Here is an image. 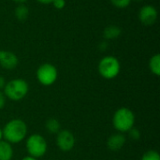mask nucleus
I'll return each mask as SVG.
<instances>
[{"instance_id":"nucleus-27","label":"nucleus","mask_w":160,"mask_h":160,"mask_svg":"<svg viewBox=\"0 0 160 160\" xmlns=\"http://www.w3.org/2000/svg\"><path fill=\"white\" fill-rule=\"evenodd\" d=\"M132 1H136V2H142V0H132Z\"/></svg>"},{"instance_id":"nucleus-5","label":"nucleus","mask_w":160,"mask_h":160,"mask_svg":"<svg viewBox=\"0 0 160 160\" xmlns=\"http://www.w3.org/2000/svg\"><path fill=\"white\" fill-rule=\"evenodd\" d=\"M25 147L29 156L38 158L46 154L48 144L43 136L39 134H32L27 138L25 142Z\"/></svg>"},{"instance_id":"nucleus-1","label":"nucleus","mask_w":160,"mask_h":160,"mask_svg":"<svg viewBox=\"0 0 160 160\" xmlns=\"http://www.w3.org/2000/svg\"><path fill=\"white\" fill-rule=\"evenodd\" d=\"M3 138L6 142L11 143H19L22 142L27 135V126L22 119H12L8 121L4 128Z\"/></svg>"},{"instance_id":"nucleus-19","label":"nucleus","mask_w":160,"mask_h":160,"mask_svg":"<svg viewBox=\"0 0 160 160\" xmlns=\"http://www.w3.org/2000/svg\"><path fill=\"white\" fill-rule=\"evenodd\" d=\"M52 4L56 9H63L66 7L67 3H66V0H53Z\"/></svg>"},{"instance_id":"nucleus-14","label":"nucleus","mask_w":160,"mask_h":160,"mask_svg":"<svg viewBox=\"0 0 160 160\" xmlns=\"http://www.w3.org/2000/svg\"><path fill=\"white\" fill-rule=\"evenodd\" d=\"M149 68L150 71L156 75L159 76L160 75V55L159 53H156L153 55L150 60H149Z\"/></svg>"},{"instance_id":"nucleus-6","label":"nucleus","mask_w":160,"mask_h":160,"mask_svg":"<svg viewBox=\"0 0 160 160\" xmlns=\"http://www.w3.org/2000/svg\"><path fill=\"white\" fill-rule=\"evenodd\" d=\"M36 76L40 84L44 86H50L56 82L58 71L54 65L51 63H44L38 68Z\"/></svg>"},{"instance_id":"nucleus-18","label":"nucleus","mask_w":160,"mask_h":160,"mask_svg":"<svg viewBox=\"0 0 160 160\" xmlns=\"http://www.w3.org/2000/svg\"><path fill=\"white\" fill-rule=\"evenodd\" d=\"M128 135H129V137H130L132 140H134V141H138V140H140V138H141V132H140V130L137 129V128H132L128 131Z\"/></svg>"},{"instance_id":"nucleus-22","label":"nucleus","mask_w":160,"mask_h":160,"mask_svg":"<svg viewBox=\"0 0 160 160\" xmlns=\"http://www.w3.org/2000/svg\"><path fill=\"white\" fill-rule=\"evenodd\" d=\"M38 3L43 4V5H50L53 2V0H37Z\"/></svg>"},{"instance_id":"nucleus-4","label":"nucleus","mask_w":160,"mask_h":160,"mask_svg":"<svg viewBox=\"0 0 160 160\" xmlns=\"http://www.w3.org/2000/svg\"><path fill=\"white\" fill-rule=\"evenodd\" d=\"M99 75L106 80H112L116 78L121 70L119 60L113 55H106L100 59L98 66Z\"/></svg>"},{"instance_id":"nucleus-2","label":"nucleus","mask_w":160,"mask_h":160,"mask_svg":"<svg viewBox=\"0 0 160 160\" xmlns=\"http://www.w3.org/2000/svg\"><path fill=\"white\" fill-rule=\"evenodd\" d=\"M135 124V115L133 112L126 107L119 108L113 114L112 126L119 133L128 132Z\"/></svg>"},{"instance_id":"nucleus-3","label":"nucleus","mask_w":160,"mask_h":160,"mask_svg":"<svg viewBox=\"0 0 160 160\" xmlns=\"http://www.w3.org/2000/svg\"><path fill=\"white\" fill-rule=\"evenodd\" d=\"M29 91V85L23 79L17 78L6 82L4 87V95L12 101H20L25 98Z\"/></svg>"},{"instance_id":"nucleus-17","label":"nucleus","mask_w":160,"mask_h":160,"mask_svg":"<svg viewBox=\"0 0 160 160\" xmlns=\"http://www.w3.org/2000/svg\"><path fill=\"white\" fill-rule=\"evenodd\" d=\"M112 5L117 8H127L132 0H110Z\"/></svg>"},{"instance_id":"nucleus-8","label":"nucleus","mask_w":160,"mask_h":160,"mask_svg":"<svg viewBox=\"0 0 160 160\" xmlns=\"http://www.w3.org/2000/svg\"><path fill=\"white\" fill-rule=\"evenodd\" d=\"M138 16L142 24L149 26L156 23L158 17V12L153 5H144L141 8Z\"/></svg>"},{"instance_id":"nucleus-12","label":"nucleus","mask_w":160,"mask_h":160,"mask_svg":"<svg viewBox=\"0 0 160 160\" xmlns=\"http://www.w3.org/2000/svg\"><path fill=\"white\" fill-rule=\"evenodd\" d=\"M13 157V148L6 141L0 142V160H11Z\"/></svg>"},{"instance_id":"nucleus-11","label":"nucleus","mask_w":160,"mask_h":160,"mask_svg":"<svg viewBox=\"0 0 160 160\" xmlns=\"http://www.w3.org/2000/svg\"><path fill=\"white\" fill-rule=\"evenodd\" d=\"M122 34V29L120 26L115 24H111L103 30V38L105 40H113L118 38Z\"/></svg>"},{"instance_id":"nucleus-7","label":"nucleus","mask_w":160,"mask_h":160,"mask_svg":"<svg viewBox=\"0 0 160 160\" xmlns=\"http://www.w3.org/2000/svg\"><path fill=\"white\" fill-rule=\"evenodd\" d=\"M56 144L61 151L68 152L75 145V137L69 130L62 129L57 133Z\"/></svg>"},{"instance_id":"nucleus-20","label":"nucleus","mask_w":160,"mask_h":160,"mask_svg":"<svg viewBox=\"0 0 160 160\" xmlns=\"http://www.w3.org/2000/svg\"><path fill=\"white\" fill-rule=\"evenodd\" d=\"M6 96L4 95V93L2 91H0V110H2L5 107L6 104Z\"/></svg>"},{"instance_id":"nucleus-9","label":"nucleus","mask_w":160,"mask_h":160,"mask_svg":"<svg viewBox=\"0 0 160 160\" xmlns=\"http://www.w3.org/2000/svg\"><path fill=\"white\" fill-rule=\"evenodd\" d=\"M19 64L18 56L10 51H0V66L7 69H14Z\"/></svg>"},{"instance_id":"nucleus-21","label":"nucleus","mask_w":160,"mask_h":160,"mask_svg":"<svg viewBox=\"0 0 160 160\" xmlns=\"http://www.w3.org/2000/svg\"><path fill=\"white\" fill-rule=\"evenodd\" d=\"M5 85H6V81H5V78H4L3 76H1V75H0V91H1L2 89H4Z\"/></svg>"},{"instance_id":"nucleus-25","label":"nucleus","mask_w":160,"mask_h":160,"mask_svg":"<svg viewBox=\"0 0 160 160\" xmlns=\"http://www.w3.org/2000/svg\"><path fill=\"white\" fill-rule=\"evenodd\" d=\"M12 1L17 3V4H24L27 0H12Z\"/></svg>"},{"instance_id":"nucleus-10","label":"nucleus","mask_w":160,"mask_h":160,"mask_svg":"<svg viewBox=\"0 0 160 160\" xmlns=\"http://www.w3.org/2000/svg\"><path fill=\"white\" fill-rule=\"evenodd\" d=\"M126 143V137L122 133H115L109 137L107 141V146L112 151L120 150Z\"/></svg>"},{"instance_id":"nucleus-24","label":"nucleus","mask_w":160,"mask_h":160,"mask_svg":"<svg viewBox=\"0 0 160 160\" xmlns=\"http://www.w3.org/2000/svg\"><path fill=\"white\" fill-rule=\"evenodd\" d=\"M21 160H38V158H33V157H31V156H27V157H24V158H22Z\"/></svg>"},{"instance_id":"nucleus-16","label":"nucleus","mask_w":160,"mask_h":160,"mask_svg":"<svg viewBox=\"0 0 160 160\" xmlns=\"http://www.w3.org/2000/svg\"><path fill=\"white\" fill-rule=\"evenodd\" d=\"M141 160H160V156L158 152L155 150H150L142 155Z\"/></svg>"},{"instance_id":"nucleus-15","label":"nucleus","mask_w":160,"mask_h":160,"mask_svg":"<svg viewBox=\"0 0 160 160\" xmlns=\"http://www.w3.org/2000/svg\"><path fill=\"white\" fill-rule=\"evenodd\" d=\"M45 128H46L47 131L52 134H57L61 130L60 122L55 118L48 119L45 123Z\"/></svg>"},{"instance_id":"nucleus-26","label":"nucleus","mask_w":160,"mask_h":160,"mask_svg":"<svg viewBox=\"0 0 160 160\" xmlns=\"http://www.w3.org/2000/svg\"><path fill=\"white\" fill-rule=\"evenodd\" d=\"M3 139V131H2V128H0V142L2 141Z\"/></svg>"},{"instance_id":"nucleus-23","label":"nucleus","mask_w":160,"mask_h":160,"mask_svg":"<svg viewBox=\"0 0 160 160\" xmlns=\"http://www.w3.org/2000/svg\"><path fill=\"white\" fill-rule=\"evenodd\" d=\"M99 48H100L101 50H106V49L108 48V44H107V42H106V41L102 42V43L99 45Z\"/></svg>"},{"instance_id":"nucleus-13","label":"nucleus","mask_w":160,"mask_h":160,"mask_svg":"<svg viewBox=\"0 0 160 160\" xmlns=\"http://www.w3.org/2000/svg\"><path fill=\"white\" fill-rule=\"evenodd\" d=\"M14 16L18 21L23 22L29 16V9L24 4H19L14 9Z\"/></svg>"}]
</instances>
